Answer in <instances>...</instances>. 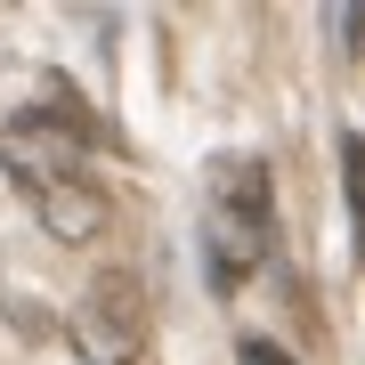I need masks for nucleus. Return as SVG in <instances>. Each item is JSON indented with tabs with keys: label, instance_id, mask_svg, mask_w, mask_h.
<instances>
[{
	"label": "nucleus",
	"instance_id": "obj_1",
	"mask_svg": "<svg viewBox=\"0 0 365 365\" xmlns=\"http://www.w3.org/2000/svg\"><path fill=\"white\" fill-rule=\"evenodd\" d=\"M203 252H211V284H220V292L244 284L252 268H268L276 220H268V170H260V163H220V170H211Z\"/></svg>",
	"mask_w": 365,
	"mask_h": 365
},
{
	"label": "nucleus",
	"instance_id": "obj_4",
	"mask_svg": "<svg viewBox=\"0 0 365 365\" xmlns=\"http://www.w3.org/2000/svg\"><path fill=\"white\" fill-rule=\"evenodd\" d=\"M33 211H41V227H49L57 244H90V235L106 227V187L81 170V179L49 187V195H33Z\"/></svg>",
	"mask_w": 365,
	"mask_h": 365
},
{
	"label": "nucleus",
	"instance_id": "obj_3",
	"mask_svg": "<svg viewBox=\"0 0 365 365\" xmlns=\"http://www.w3.org/2000/svg\"><path fill=\"white\" fill-rule=\"evenodd\" d=\"M81 155H90V130H66V122H49V114H16L9 130H0V163H9V179L25 187V195H49V187L81 179Z\"/></svg>",
	"mask_w": 365,
	"mask_h": 365
},
{
	"label": "nucleus",
	"instance_id": "obj_2",
	"mask_svg": "<svg viewBox=\"0 0 365 365\" xmlns=\"http://www.w3.org/2000/svg\"><path fill=\"white\" fill-rule=\"evenodd\" d=\"M146 333H155V317H146L138 268L90 276V292H81V309H73V349H81V365H138Z\"/></svg>",
	"mask_w": 365,
	"mask_h": 365
},
{
	"label": "nucleus",
	"instance_id": "obj_5",
	"mask_svg": "<svg viewBox=\"0 0 365 365\" xmlns=\"http://www.w3.org/2000/svg\"><path fill=\"white\" fill-rule=\"evenodd\" d=\"M235 365H292V357L276 349V341H244V349H235Z\"/></svg>",
	"mask_w": 365,
	"mask_h": 365
}]
</instances>
